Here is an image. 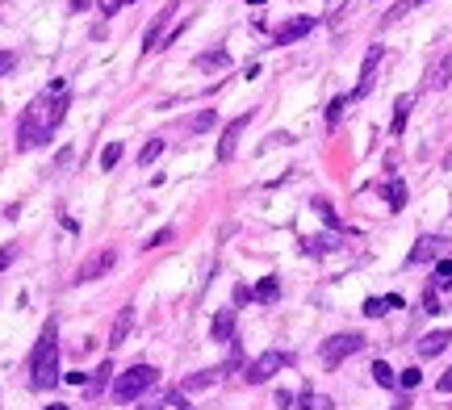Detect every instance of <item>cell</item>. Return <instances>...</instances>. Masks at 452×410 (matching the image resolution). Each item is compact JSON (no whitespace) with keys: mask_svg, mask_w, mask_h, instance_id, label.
<instances>
[{"mask_svg":"<svg viewBox=\"0 0 452 410\" xmlns=\"http://www.w3.org/2000/svg\"><path fill=\"white\" fill-rule=\"evenodd\" d=\"M67 118V92H55V88H46L34 105H25L21 122H17V147L30 151V147H42L50 134L59 130V122Z\"/></svg>","mask_w":452,"mask_h":410,"instance_id":"cell-1","label":"cell"},{"mask_svg":"<svg viewBox=\"0 0 452 410\" xmlns=\"http://www.w3.org/2000/svg\"><path fill=\"white\" fill-rule=\"evenodd\" d=\"M59 381V339H55V323L42 331V339L34 343L30 356V385L34 389H50Z\"/></svg>","mask_w":452,"mask_h":410,"instance_id":"cell-2","label":"cell"},{"mask_svg":"<svg viewBox=\"0 0 452 410\" xmlns=\"http://www.w3.org/2000/svg\"><path fill=\"white\" fill-rule=\"evenodd\" d=\"M160 381V369H151V365H134V369H126V373H118L114 377V398L118 402H134V398H142L151 385Z\"/></svg>","mask_w":452,"mask_h":410,"instance_id":"cell-3","label":"cell"},{"mask_svg":"<svg viewBox=\"0 0 452 410\" xmlns=\"http://www.w3.org/2000/svg\"><path fill=\"white\" fill-rule=\"evenodd\" d=\"M360 347H365V339L352 335V331H347V335H331V339L323 343V365H327V369H339L347 356H356Z\"/></svg>","mask_w":452,"mask_h":410,"instance_id":"cell-4","label":"cell"},{"mask_svg":"<svg viewBox=\"0 0 452 410\" xmlns=\"http://www.w3.org/2000/svg\"><path fill=\"white\" fill-rule=\"evenodd\" d=\"M285 365H289V356H285V352H264V356H256V360H247V365H243V377H247L251 385H260V381L277 377Z\"/></svg>","mask_w":452,"mask_h":410,"instance_id":"cell-5","label":"cell"},{"mask_svg":"<svg viewBox=\"0 0 452 410\" xmlns=\"http://www.w3.org/2000/svg\"><path fill=\"white\" fill-rule=\"evenodd\" d=\"M114 264H118V251H114V247H105V251L88 255V260L80 264V272H76V285H84V281H96V277H105Z\"/></svg>","mask_w":452,"mask_h":410,"instance_id":"cell-6","label":"cell"},{"mask_svg":"<svg viewBox=\"0 0 452 410\" xmlns=\"http://www.w3.org/2000/svg\"><path fill=\"white\" fill-rule=\"evenodd\" d=\"M381 55H385L381 46H369L365 67H360V80H356V88H352V100H360V96H369V92H373V80H377V63H381Z\"/></svg>","mask_w":452,"mask_h":410,"instance_id":"cell-7","label":"cell"},{"mask_svg":"<svg viewBox=\"0 0 452 410\" xmlns=\"http://www.w3.org/2000/svg\"><path fill=\"white\" fill-rule=\"evenodd\" d=\"M314 25H319L314 17H289L285 25H277V30H272V42H277V46H289V42H297V38H306Z\"/></svg>","mask_w":452,"mask_h":410,"instance_id":"cell-8","label":"cell"},{"mask_svg":"<svg viewBox=\"0 0 452 410\" xmlns=\"http://www.w3.org/2000/svg\"><path fill=\"white\" fill-rule=\"evenodd\" d=\"M247 122H251V114H243V118H235L226 130H222V138H218V164H226V160H235V147H239V134L247 130Z\"/></svg>","mask_w":452,"mask_h":410,"instance_id":"cell-9","label":"cell"},{"mask_svg":"<svg viewBox=\"0 0 452 410\" xmlns=\"http://www.w3.org/2000/svg\"><path fill=\"white\" fill-rule=\"evenodd\" d=\"M444 239H435V235H423L415 247H411V255H407V264H427V260H444Z\"/></svg>","mask_w":452,"mask_h":410,"instance_id":"cell-10","label":"cell"},{"mask_svg":"<svg viewBox=\"0 0 452 410\" xmlns=\"http://www.w3.org/2000/svg\"><path fill=\"white\" fill-rule=\"evenodd\" d=\"M197 72H218V67H230V50L226 46H214V50H201V55L193 59Z\"/></svg>","mask_w":452,"mask_h":410,"instance_id":"cell-11","label":"cell"},{"mask_svg":"<svg viewBox=\"0 0 452 410\" xmlns=\"http://www.w3.org/2000/svg\"><path fill=\"white\" fill-rule=\"evenodd\" d=\"M448 80H452V50H448L444 59H435V63H431V72H427L423 88H448Z\"/></svg>","mask_w":452,"mask_h":410,"instance_id":"cell-12","label":"cell"},{"mask_svg":"<svg viewBox=\"0 0 452 410\" xmlns=\"http://www.w3.org/2000/svg\"><path fill=\"white\" fill-rule=\"evenodd\" d=\"M130 331H134V310L126 305V310L114 319V331H109V347H122V343L130 339Z\"/></svg>","mask_w":452,"mask_h":410,"instance_id":"cell-13","label":"cell"},{"mask_svg":"<svg viewBox=\"0 0 452 410\" xmlns=\"http://www.w3.org/2000/svg\"><path fill=\"white\" fill-rule=\"evenodd\" d=\"M114 377H118V369H114V360H100V365L92 369V377H88V393L96 398V393H100V389H105V385H109Z\"/></svg>","mask_w":452,"mask_h":410,"instance_id":"cell-14","label":"cell"},{"mask_svg":"<svg viewBox=\"0 0 452 410\" xmlns=\"http://www.w3.org/2000/svg\"><path fill=\"white\" fill-rule=\"evenodd\" d=\"M448 343H452V331H431V335L419 339V356H427V360H431V356H440Z\"/></svg>","mask_w":452,"mask_h":410,"instance_id":"cell-15","label":"cell"},{"mask_svg":"<svg viewBox=\"0 0 452 410\" xmlns=\"http://www.w3.org/2000/svg\"><path fill=\"white\" fill-rule=\"evenodd\" d=\"M411 105H415V96H398L394 100V122H389V134L398 138L402 130H407V118H411Z\"/></svg>","mask_w":452,"mask_h":410,"instance_id":"cell-16","label":"cell"},{"mask_svg":"<svg viewBox=\"0 0 452 410\" xmlns=\"http://www.w3.org/2000/svg\"><path fill=\"white\" fill-rule=\"evenodd\" d=\"M168 17H172V9H164L155 21H151V30H147V38H142V50H155V46H164V25H168Z\"/></svg>","mask_w":452,"mask_h":410,"instance_id":"cell-17","label":"cell"},{"mask_svg":"<svg viewBox=\"0 0 452 410\" xmlns=\"http://www.w3.org/2000/svg\"><path fill=\"white\" fill-rule=\"evenodd\" d=\"M218 343H235V310H222L218 319H214V331H210Z\"/></svg>","mask_w":452,"mask_h":410,"instance_id":"cell-18","label":"cell"},{"mask_svg":"<svg viewBox=\"0 0 452 410\" xmlns=\"http://www.w3.org/2000/svg\"><path fill=\"white\" fill-rule=\"evenodd\" d=\"M251 297H256V301H264V305H272V301L281 297V281H277V277H264L256 289H251Z\"/></svg>","mask_w":452,"mask_h":410,"instance_id":"cell-19","label":"cell"},{"mask_svg":"<svg viewBox=\"0 0 452 410\" xmlns=\"http://www.w3.org/2000/svg\"><path fill=\"white\" fill-rule=\"evenodd\" d=\"M381 193H385V201H389V210H394V214L402 210V205H407V180H389Z\"/></svg>","mask_w":452,"mask_h":410,"instance_id":"cell-20","label":"cell"},{"mask_svg":"<svg viewBox=\"0 0 452 410\" xmlns=\"http://www.w3.org/2000/svg\"><path fill=\"white\" fill-rule=\"evenodd\" d=\"M331 406H335V402H331L327 393H310V389L297 398V410H331Z\"/></svg>","mask_w":452,"mask_h":410,"instance_id":"cell-21","label":"cell"},{"mask_svg":"<svg viewBox=\"0 0 452 410\" xmlns=\"http://www.w3.org/2000/svg\"><path fill=\"white\" fill-rule=\"evenodd\" d=\"M160 155H164V138H151V142L138 151V164H142V168H151V164H155Z\"/></svg>","mask_w":452,"mask_h":410,"instance_id":"cell-22","label":"cell"},{"mask_svg":"<svg viewBox=\"0 0 452 410\" xmlns=\"http://www.w3.org/2000/svg\"><path fill=\"white\" fill-rule=\"evenodd\" d=\"M373 381H377L381 389H394V385H398V377H394V369H389L385 360H373Z\"/></svg>","mask_w":452,"mask_h":410,"instance_id":"cell-23","label":"cell"},{"mask_svg":"<svg viewBox=\"0 0 452 410\" xmlns=\"http://www.w3.org/2000/svg\"><path fill=\"white\" fill-rule=\"evenodd\" d=\"M431 289H452V260H435V277Z\"/></svg>","mask_w":452,"mask_h":410,"instance_id":"cell-24","label":"cell"},{"mask_svg":"<svg viewBox=\"0 0 452 410\" xmlns=\"http://www.w3.org/2000/svg\"><path fill=\"white\" fill-rule=\"evenodd\" d=\"M122 151H126L122 142H109L105 151H100V172H114V168H118V160H122Z\"/></svg>","mask_w":452,"mask_h":410,"instance_id":"cell-25","label":"cell"},{"mask_svg":"<svg viewBox=\"0 0 452 410\" xmlns=\"http://www.w3.org/2000/svg\"><path fill=\"white\" fill-rule=\"evenodd\" d=\"M214 126H218V114H214V109H201V114L193 118V134H210Z\"/></svg>","mask_w":452,"mask_h":410,"instance_id":"cell-26","label":"cell"},{"mask_svg":"<svg viewBox=\"0 0 452 410\" xmlns=\"http://www.w3.org/2000/svg\"><path fill=\"white\" fill-rule=\"evenodd\" d=\"M347 105H352V96H335V100H327V126H335V122L343 118Z\"/></svg>","mask_w":452,"mask_h":410,"instance_id":"cell-27","label":"cell"},{"mask_svg":"<svg viewBox=\"0 0 452 410\" xmlns=\"http://www.w3.org/2000/svg\"><path fill=\"white\" fill-rule=\"evenodd\" d=\"M314 214H319L327 226H339V218H335V210H331V201H327V197H314Z\"/></svg>","mask_w":452,"mask_h":410,"instance_id":"cell-28","label":"cell"},{"mask_svg":"<svg viewBox=\"0 0 452 410\" xmlns=\"http://www.w3.org/2000/svg\"><path fill=\"white\" fill-rule=\"evenodd\" d=\"M365 314H369V319H381V314H389L385 297H369V301H365Z\"/></svg>","mask_w":452,"mask_h":410,"instance_id":"cell-29","label":"cell"},{"mask_svg":"<svg viewBox=\"0 0 452 410\" xmlns=\"http://www.w3.org/2000/svg\"><path fill=\"white\" fill-rule=\"evenodd\" d=\"M419 381H423V373H419V369H407V373L398 377V385H402V389H415Z\"/></svg>","mask_w":452,"mask_h":410,"instance_id":"cell-30","label":"cell"},{"mask_svg":"<svg viewBox=\"0 0 452 410\" xmlns=\"http://www.w3.org/2000/svg\"><path fill=\"white\" fill-rule=\"evenodd\" d=\"M126 5V0H96V9H100V17H114L118 9Z\"/></svg>","mask_w":452,"mask_h":410,"instance_id":"cell-31","label":"cell"},{"mask_svg":"<svg viewBox=\"0 0 452 410\" xmlns=\"http://www.w3.org/2000/svg\"><path fill=\"white\" fill-rule=\"evenodd\" d=\"M17 260V243H9V247H0V272H5L9 264Z\"/></svg>","mask_w":452,"mask_h":410,"instance_id":"cell-32","label":"cell"},{"mask_svg":"<svg viewBox=\"0 0 452 410\" xmlns=\"http://www.w3.org/2000/svg\"><path fill=\"white\" fill-rule=\"evenodd\" d=\"M17 67V55H13V50H0V76H9Z\"/></svg>","mask_w":452,"mask_h":410,"instance_id":"cell-33","label":"cell"},{"mask_svg":"<svg viewBox=\"0 0 452 410\" xmlns=\"http://www.w3.org/2000/svg\"><path fill=\"white\" fill-rule=\"evenodd\" d=\"M160 243H172V230H168V226H164V230H155V235L147 239V247H160Z\"/></svg>","mask_w":452,"mask_h":410,"instance_id":"cell-34","label":"cell"},{"mask_svg":"<svg viewBox=\"0 0 452 410\" xmlns=\"http://www.w3.org/2000/svg\"><path fill=\"white\" fill-rule=\"evenodd\" d=\"M423 310H427V314H435V310H440V305H435V289H427V293H423Z\"/></svg>","mask_w":452,"mask_h":410,"instance_id":"cell-35","label":"cell"},{"mask_svg":"<svg viewBox=\"0 0 452 410\" xmlns=\"http://www.w3.org/2000/svg\"><path fill=\"white\" fill-rule=\"evenodd\" d=\"M435 389H440V393H452V369H448V373L440 377V385H435Z\"/></svg>","mask_w":452,"mask_h":410,"instance_id":"cell-36","label":"cell"},{"mask_svg":"<svg viewBox=\"0 0 452 410\" xmlns=\"http://www.w3.org/2000/svg\"><path fill=\"white\" fill-rule=\"evenodd\" d=\"M46 410H72V406H63V402H59V406H46Z\"/></svg>","mask_w":452,"mask_h":410,"instance_id":"cell-37","label":"cell"},{"mask_svg":"<svg viewBox=\"0 0 452 410\" xmlns=\"http://www.w3.org/2000/svg\"><path fill=\"white\" fill-rule=\"evenodd\" d=\"M247 5H256V9H260V5H268V0H247Z\"/></svg>","mask_w":452,"mask_h":410,"instance_id":"cell-38","label":"cell"},{"mask_svg":"<svg viewBox=\"0 0 452 410\" xmlns=\"http://www.w3.org/2000/svg\"><path fill=\"white\" fill-rule=\"evenodd\" d=\"M407 406H411V402H398V406H394V410H407Z\"/></svg>","mask_w":452,"mask_h":410,"instance_id":"cell-39","label":"cell"},{"mask_svg":"<svg viewBox=\"0 0 452 410\" xmlns=\"http://www.w3.org/2000/svg\"><path fill=\"white\" fill-rule=\"evenodd\" d=\"M142 410H164V406H142Z\"/></svg>","mask_w":452,"mask_h":410,"instance_id":"cell-40","label":"cell"},{"mask_svg":"<svg viewBox=\"0 0 452 410\" xmlns=\"http://www.w3.org/2000/svg\"><path fill=\"white\" fill-rule=\"evenodd\" d=\"M411 5H427V0H411Z\"/></svg>","mask_w":452,"mask_h":410,"instance_id":"cell-41","label":"cell"},{"mask_svg":"<svg viewBox=\"0 0 452 410\" xmlns=\"http://www.w3.org/2000/svg\"><path fill=\"white\" fill-rule=\"evenodd\" d=\"M126 5H134V0H126Z\"/></svg>","mask_w":452,"mask_h":410,"instance_id":"cell-42","label":"cell"}]
</instances>
